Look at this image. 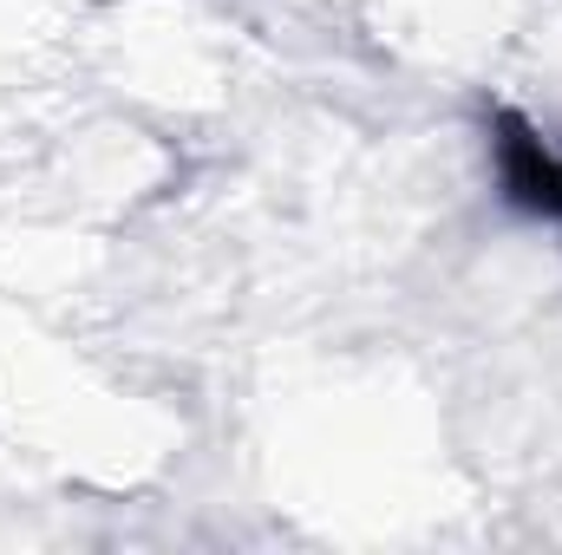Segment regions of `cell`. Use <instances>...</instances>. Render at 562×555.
<instances>
[{"instance_id": "obj_1", "label": "cell", "mask_w": 562, "mask_h": 555, "mask_svg": "<svg viewBox=\"0 0 562 555\" xmlns=\"http://www.w3.org/2000/svg\"><path fill=\"white\" fill-rule=\"evenodd\" d=\"M484 144H491V170H497V196L517 216L557 223L562 229V150L550 144V132L510 105L484 112Z\"/></svg>"}]
</instances>
